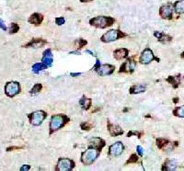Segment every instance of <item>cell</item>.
Instances as JSON below:
<instances>
[{"label": "cell", "instance_id": "cell-20", "mask_svg": "<svg viewBox=\"0 0 184 171\" xmlns=\"http://www.w3.org/2000/svg\"><path fill=\"white\" fill-rule=\"evenodd\" d=\"M146 90V85H142V84H138V85H134L132 86L129 89L130 94L134 95V94H139V93H143Z\"/></svg>", "mask_w": 184, "mask_h": 171}, {"label": "cell", "instance_id": "cell-2", "mask_svg": "<svg viewBox=\"0 0 184 171\" xmlns=\"http://www.w3.org/2000/svg\"><path fill=\"white\" fill-rule=\"evenodd\" d=\"M115 21L111 17H106V16H99L91 18L89 21V24L98 29H105L107 27H110L114 24Z\"/></svg>", "mask_w": 184, "mask_h": 171}, {"label": "cell", "instance_id": "cell-21", "mask_svg": "<svg viewBox=\"0 0 184 171\" xmlns=\"http://www.w3.org/2000/svg\"><path fill=\"white\" fill-rule=\"evenodd\" d=\"M177 168V162L175 160H171V159H168L166 160V162L163 165L162 170H175Z\"/></svg>", "mask_w": 184, "mask_h": 171}, {"label": "cell", "instance_id": "cell-16", "mask_svg": "<svg viewBox=\"0 0 184 171\" xmlns=\"http://www.w3.org/2000/svg\"><path fill=\"white\" fill-rule=\"evenodd\" d=\"M42 62L43 64H45L48 67L52 66V65L54 63V56H53V53H52V51H51V49H47L43 52Z\"/></svg>", "mask_w": 184, "mask_h": 171}, {"label": "cell", "instance_id": "cell-15", "mask_svg": "<svg viewBox=\"0 0 184 171\" xmlns=\"http://www.w3.org/2000/svg\"><path fill=\"white\" fill-rule=\"evenodd\" d=\"M108 131H109V134H110V136H112V137L119 136V135H121L122 134H124V130H122L119 125L110 123V122L108 123Z\"/></svg>", "mask_w": 184, "mask_h": 171}, {"label": "cell", "instance_id": "cell-18", "mask_svg": "<svg viewBox=\"0 0 184 171\" xmlns=\"http://www.w3.org/2000/svg\"><path fill=\"white\" fill-rule=\"evenodd\" d=\"M43 21V16L40 13H33L32 16L29 18V23L33 24L35 26L40 25V23Z\"/></svg>", "mask_w": 184, "mask_h": 171}, {"label": "cell", "instance_id": "cell-43", "mask_svg": "<svg viewBox=\"0 0 184 171\" xmlns=\"http://www.w3.org/2000/svg\"><path fill=\"white\" fill-rule=\"evenodd\" d=\"M173 101H174V103H177V102H178V98H174V100H173Z\"/></svg>", "mask_w": 184, "mask_h": 171}, {"label": "cell", "instance_id": "cell-44", "mask_svg": "<svg viewBox=\"0 0 184 171\" xmlns=\"http://www.w3.org/2000/svg\"><path fill=\"white\" fill-rule=\"evenodd\" d=\"M181 56H182V57L184 58V53H182V54H181Z\"/></svg>", "mask_w": 184, "mask_h": 171}, {"label": "cell", "instance_id": "cell-11", "mask_svg": "<svg viewBox=\"0 0 184 171\" xmlns=\"http://www.w3.org/2000/svg\"><path fill=\"white\" fill-rule=\"evenodd\" d=\"M95 71L101 76H110L114 72L115 66L111 65H100L98 67H96Z\"/></svg>", "mask_w": 184, "mask_h": 171}, {"label": "cell", "instance_id": "cell-27", "mask_svg": "<svg viewBox=\"0 0 184 171\" xmlns=\"http://www.w3.org/2000/svg\"><path fill=\"white\" fill-rule=\"evenodd\" d=\"M173 113H174V115L177 117L184 118V106L177 107L174 110H173Z\"/></svg>", "mask_w": 184, "mask_h": 171}, {"label": "cell", "instance_id": "cell-40", "mask_svg": "<svg viewBox=\"0 0 184 171\" xmlns=\"http://www.w3.org/2000/svg\"><path fill=\"white\" fill-rule=\"evenodd\" d=\"M80 75H81V73H71V74H70V76H74V77L78 76H80Z\"/></svg>", "mask_w": 184, "mask_h": 171}, {"label": "cell", "instance_id": "cell-42", "mask_svg": "<svg viewBox=\"0 0 184 171\" xmlns=\"http://www.w3.org/2000/svg\"><path fill=\"white\" fill-rule=\"evenodd\" d=\"M70 54H80V53L77 52V51H76V52H71Z\"/></svg>", "mask_w": 184, "mask_h": 171}, {"label": "cell", "instance_id": "cell-6", "mask_svg": "<svg viewBox=\"0 0 184 171\" xmlns=\"http://www.w3.org/2000/svg\"><path fill=\"white\" fill-rule=\"evenodd\" d=\"M20 84L17 81H9L5 86V94L9 98H14L20 93Z\"/></svg>", "mask_w": 184, "mask_h": 171}, {"label": "cell", "instance_id": "cell-24", "mask_svg": "<svg viewBox=\"0 0 184 171\" xmlns=\"http://www.w3.org/2000/svg\"><path fill=\"white\" fill-rule=\"evenodd\" d=\"M174 9L177 14H183L184 13V0L177 1L174 5Z\"/></svg>", "mask_w": 184, "mask_h": 171}, {"label": "cell", "instance_id": "cell-35", "mask_svg": "<svg viewBox=\"0 0 184 171\" xmlns=\"http://www.w3.org/2000/svg\"><path fill=\"white\" fill-rule=\"evenodd\" d=\"M136 151H137V153L140 156H143V155H144V149H143V147L141 145L136 146Z\"/></svg>", "mask_w": 184, "mask_h": 171}, {"label": "cell", "instance_id": "cell-4", "mask_svg": "<svg viewBox=\"0 0 184 171\" xmlns=\"http://www.w3.org/2000/svg\"><path fill=\"white\" fill-rule=\"evenodd\" d=\"M127 34L121 32L119 29H110V31L107 32L106 33H104L100 37V41L102 43H112L117 41L120 38H124L126 37Z\"/></svg>", "mask_w": 184, "mask_h": 171}, {"label": "cell", "instance_id": "cell-5", "mask_svg": "<svg viewBox=\"0 0 184 171\" xmlns=\"http://www.w3.org/2000/svg\"><path fill=\"white\" fill-rule=\"evenodd\" d=\"M46 117H47V113L43 112V110H36V112H33L28 115L30 124L33 126L40 125Z\"/></svg>", "mask_w": 184, "mask_h": 171}, {"label": "cell", "instance_id": "cell-25", "mask_svg": "<svg viewBox=\"0 0 184 171\" xmlns=\"http://www.w3.org/2000/svg\"><path fill=\"white\" fill-rule=\"evenodd\" d=\"M167 81L169 82L173 87H178V86L180 85V76H169V78H167Z\"/></svg>", "mask_w": 184, "mask_h": 171}, {"label": "cell", "instance_id": "cell-17", "mask_svg": "<svg viewBox=\"0 0 184 171\" xmlns=\"http://www.w3.org/2000/svg\"><path fill=\"white\" fill-rule=\"evenodd\" d=\"M128 54H129V51L126 48H120V49L115 50L113 52V56L116 60H118V61H121V60L127 58Z\"/></svg>", "mask_w": 184, "mask_h": 171}, {"label": "cell", "instance_id": "cell-41", "mask_svg": "<svg viewBox=\"0 0 184 171\" xmlns=\"http://www.w3.org/2000/svg\"><path fill=\"white\" fill-rule=\"evenodd\" d=\"M81 2L82 3H88V2H90V1H92V0H80Z\"/></svg>", "mask_w": 184, "mask_h": 171}, {"label": "cell", "instance_id": "cell-29", "mask_svg": "<svg viewBox=\"0 0 184 171\" xmlns=\"http://www.w3.org/2000/svg\"><path fill=\"white\" fill-rule=\"evenodd\" d=\"M88 42L84 39H77L75 41V46L77 47V49H82L85 45H87Z\"/></svg>", "mask_w": 184, "mask_h": 171}, {"label": "cell", "instance_id": "cell-12", "mask_svg": "<svg viewBox=\"0 0 184 171\" xmlns=\"http://www.w3.org/2000/svg\"><path fill=\"white\" fill-rule=\"evenodd\" d=\"M159 15L162 18H164V19H171L173 17L172 6L170 4L162 6L160 7V10H159Z\"/></svg>", "mask_w": 184, "mask_h": 171}, {"label": "cell", "instance_id": "cell-28", "mask_svg": "<svg viewBox=\"0 0 184 171\" xmlns=\"http://www.w3.org/2000/svg\"><path fill=\"white\" fill-rule=\"evenodd\" d=\"M169 144V141L164 138H158L157 139V145L159 149H163L165 146H167Z\"/></svg>", "mask_w": 184, "mask_h": 171}, {"label": "cell", "instance_id": "cell-34", "mask_svg": "<svg viewBox=\"0 0 184 171\" xmlns=\"http://www.w3.org/2000/svg\"><path fill=\"white\" fill-rule=\"evenodd\" d=\"M65 22H66V21H65V18H63V17H59V18H55V23H56L58 26L63 25Z\"/></svg>", "mask_w": 184, "mask_h": 171}, {"label": "cell", "instance_id": "cell-7", "mask_svg": "<svg viewBox=\"0 0 184 171\" xmlns=\"http://www.w3.org/2000/svg\"><path fill=\"white\" fill-rule=\"evenodd\" d=\"M154 60L159 62V59L155 56L153 51H152L151 49H149V48H146L144 51L141 53V55L139 57V62L142 65H148L152 61H154Z\"/></svg>", "mask_w": 184, "mask_h": 171}, {"label": "cell", "instance_id": "cell-39", "mask_svg": "<svg viewBox=\"0 0 184 171\" xmlns=\"http://www.w3.org/2000/svg\"><path fill=\"white\" fill-rule=\"evenodd\" d=\"M85 54H90V55L95 56L94 53H93V52H91V51H89V50H86V51H85Z\"/></svg>", "mask_w": 184, "mask_h": 171}, {"label": "cell", "instance_id": "cell-36", "mask_svg": "<svg viewBox=\"0 0 184 171\" xmlns=\"http://www.w3.org/2000/svg\"><path fill=\"white\" fill-rule=\"evenodd\" d=\"M0 29H3V31H7V27L6 26L5 22L2 21V18H0Z\"/></svg>", "mask_w": 184, "mask_h": 171}, {"label": "cell", "instance_id": "cell-9", "mask_svg": "<svg viewBox=\"0 0 184 171\" xmlns=\"http://www.w3.org/2000/svg\"><path fill=\"white\" fill-rule=\"evenodd\" d=\"M135 67H136V62L134 60V58H128L126 61L121 65L119 72L132 74L135 70Z\"/></svg>", "mask_w": 184, "mask_h": 171}, {"label": "cell", "instance_id": "cell-10", "mask_svg": "<svg viewBox=\"0 0 184 171\" xmlns=\"http://www.w3.org/2000/svg\"><path fill=\"white\" fill-rule=\"evenodd\" d=\"M124 145L121 142L118 141V142L112 144L109 147V156H118L121 155V153L124 152Z\"/></svg>", "mask_w": 184, "mask_h": 171}, {"label": "cell", "instance_id": "cell-3", "mask_svg": "<svg viewBox=\"0 0 184 171\" xmlns=\"http://www.w3.org/2000/svg\"><path fill=\"white\" fill-rule=\"evenodd\" d=\"M100 151L96 148L89 147L88 150L81 154V162L86 166H89L92 163H94L96 159L99 157Z\"/></svg>", "mask_w": 184, "mask_h": 171}, {"label": "cell", "instance_id": "cell-31", "mask_svg": "<svg viewBox=\"0 0 184 171\" xmlns=\"http://www.w3.org/2000/svg\"><path fill=\"white\" fill-rule=\"evenodd\" d=\"M138 160H139V158H138V156H137L136 154H132L131 156L129 157V159L126 161L125 165H128V164H135V163L138 162Z\"/></svg>", "mask_w": 184, "mask_h": 171}, {"label": "cell", "instance_id": "cell-13", "mask_svg": "<svg viewBox=\"0 0 184 171\" xmlns=\"http://www.w3.org/2000/svg\"><path fill=\"white\" fill-rule=\"evenodd\" d=\"M48 43V42L44 39H42V38H35V39H32V41L29 43H28L27 44L23 45L22 47L24 48H29V47H33V48H42L43 47L44 45H46Z\"/></svg>", "mask_w": 184, "mask_h": 171}, {"label": "cell", "instance_id": "cell-19", "mask_svg": "<svg viewBox=\"0 0 184 171\" xmlns=\"http://www.w3.org/2000/svg\"><path fill=\"white\" fill-rule=\"evenodd\" d=\"M154 36L156 38H158V40L162 43H170L171 40H172V37H170L169 35H167L165 33H163L161 32H154Z\"/></svg>", "mask_w": 184, "mask_h": 171}, {"label": "cell", "instance_id": "cell-38", "mask_svg": "<svg viewBox=\"0 0 184 171\" xmlns=\"http://www.w3.org/2000/svg\"><path fill=\"white\" fill-rule=\"evenodd\" d=\"M20 148H22V147H18V146H11V147H8V148H7V152H9V151H13L14 149H20Z\"/></svg>", "mask_w": 184, "mask_h": 171}, {"label": "cell", "instance_id": "cell-1", "mask_svg": "<svg viewBox=\"0 0 184 171\" xmlns=\"http://www.w3.org/2000/svg\"><path fill=\"white\" fill-rule=\"evenodd\" d=\"M70 120V119L65 115V114H55L53 115L52 118H51L50 120V134H52L53 133L57 132L58 130H60L61 128H63L68 122Z\"/></svg>", "mask_w": 184, "mask_h": 171}, {"label": "cell", "instance_id": "cell-32", "mask_svg": "<svg viewBox=\"0 0 184 171\" xmlns=\"http://www.w3.org/2000/svg\"><path fill=\"white\" fill-rule=\"evenodd\" d=\"M80 127L83 131H89L92 127H93V125L88 122H85V123H82L80 124Z\"/></svg>", "mask_w": 184, "mask_h": 171}, {"label": "cell", "instance_id": "cell-37", "mask_svg": "<svg viewBox=\"0 0 184 171\" xmlns=\"http://www.w3.org/2000/svg\"><path fill=\"white\" fill-rule=\"evenodd\" d=\"M30 169V167L29 165H24L22 166L21 167L19 168V170H21V171H24V170H29Z\"/></svg>", "mask_w": 184, "mask_h": 171}, {"label": "cell", "instance_id": "cell-23", "mask_svg": "<svg viewBox=\"0 0 184 171\" xmlns=\"http://www.w3.org/2000/svg\"><path fill=\"white\" fill-rule=\"evenodd\" d=\"M48 66L43 64V62H40V63H35L33 65H32V72L34 74H39L40 71H43V70L44 69H47Z\"/></svg>", "mask_w": 184, "mask_h": 171}, {"label": "cell", "instance_id": "cell-14", "mask_svg": "<svg viewBox=\"0 0 184 171\" xmlns=\"http://www.w3.org/2000/svg\"><path fill=\"white\" fill-rule=\"evenodd\" d=\"M106 145V143L103 139L99 138V137H93L92 139L89 140L88 142V146L89 147H93L98 149L99 151H101V149Z\"/></svg>", "mask_w": 184, "mask_h": 171}, {"label": "cell", "instance_id": "cell-8", "mask_svg": "<svg viewBox=\"0 0 184 171\" xmlns=\"http://www.w3.org/2000/svg\"><path fill=\"white\" fill-rule=\"evenodd\" d=\"M75 167V162L69 158H59L58 163L55 167L58 171H70Z\"/></svg>", "mask_w": 184, "mask_h": 171}, {"label": "cell", "instance_id": "cell-33", "mask_svg": "<svg viewBox=\"0 0 184 171\" xmlns=\"http://www.w3.org/2000/svg\"><path fill=\"white\" fill-rule=\"evenodd\" d=\"M132 135H135L137 136L138 138H141L142 135H144V133L143 132H135V131H131V132H129L127 134V136L130 137V136H132Z\"/></svg>", "mask_w": 184, "mask_h": 171}, {"label": "cell", "instance_id": "cell-26", "mask_svg": "<svg viewBox=\"0 0 184 171\" xmlns=\"http://www.w3.org/2000/svg\"><path fill=\"white\" fill-rule=\"evenodd\" d=\"M42 88H43V86H42V84H40V83H37V84H35L32 87V89L29 90V94H32V95H35V94H38L40 90H42Z\"/></svg>", "mask_w": 184, "mask_h": 171}, {"label": "cell", "instance_id": "cell-30", "mask_svg": "<svg viewBox=\"0 0 184 171\" xmlns=\"http://www.w3.org/2000/svg\"><path fill=\"white\" fill-rule=\"evenodd\" d=\"M18 31H19V27L17 23H11L10 24V26L8 28V32L10 34H15V33L18 32Z\"/></svg>", "mask_w": 184, "mask_h": 171}, {"label": "cell", "instance_id": "cell-22", "mask_svg": "<svg viewBox=\"0 0 184 171\" xmlns=\"http://www.w3.org/2000/svg\"><path fill=\"white\" fill-rule=\"evenodd\" d=\"M91 103H92L91 99L87 98L86 96H83L82 98H80V100H79V105L85 110H88L91 107Z\"/></svg>", "mask_w": 184, "mask_h": 171}]
</instances>
